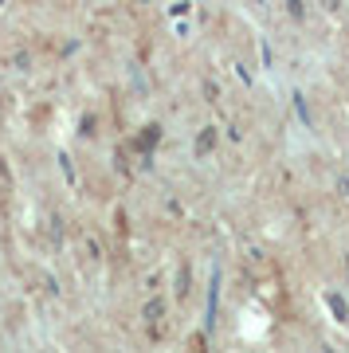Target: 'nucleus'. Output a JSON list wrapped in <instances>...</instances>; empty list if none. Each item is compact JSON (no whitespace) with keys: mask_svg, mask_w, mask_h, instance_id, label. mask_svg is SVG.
I'll list each match as a JSON object with an SVG mask.
<instances>
[{"mask_svg":"<svg viewBox=\"0 0 349 353\" xmlns=\"http://www.w3.org/2000/svg\"><path fill=\"white\" fill-rule=\"evenodd\" d=\"M326 8H337V0H326Z\"/></svg>","mask_w":349,"mask_h":353,"instance_id":"obj_1","label":"nucleus"}]
</instances>
